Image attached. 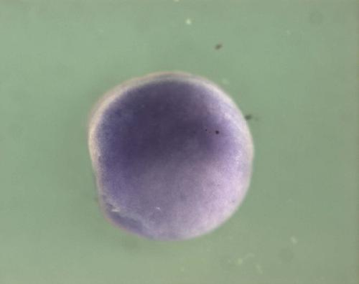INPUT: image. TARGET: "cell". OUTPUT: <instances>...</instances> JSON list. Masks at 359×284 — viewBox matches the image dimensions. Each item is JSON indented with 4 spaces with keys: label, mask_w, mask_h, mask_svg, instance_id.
<instances>
[{
    "label": "cell",
    "mask_w": 359,
    "mask_h": 284,
    "mask_svg": "<svg viewBox=\"0 0 359 284\" xmlns=\"http://www.w3.org/2000/svg\"><path fill=\"white\" fill-rule=\"evenodd\" d=\"M88 145L107 218L147 240L214 232L251 183L255 145L242 111L194 75H156L117 89L97 110Z\"/></svg>",
    "instance_id": "6da1fadb"
}]
</instances>
